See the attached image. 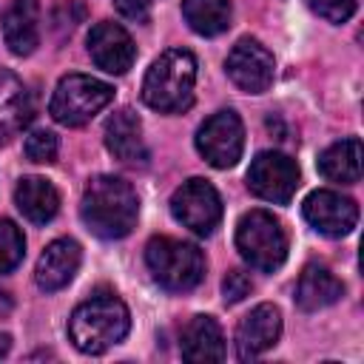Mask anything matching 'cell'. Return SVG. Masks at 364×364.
<instances>
[{
	"label": "cell",
	"mask_w": 364,
	"mask_h": 364,
	"mask_svg": "<svg viewBox=\"0 0 364 364\" xmlns=\"http://www.w3.org/2000/svg\"><path fill=\"white\" fill-rule=\"evenodd\" d=\"M136 213H139V199L125 179L108 173L88 179L80 202V216L94 236L100 239L128 236L136 225Z\"/></svg>",
	"instance_id": "6da1fadb"
},
{
	"label": "cell",
	"mask_w": 364,
	"mask_h": 364,
	"mask_svg": "<svg viewBox=\"0 0 364 364\" xmlns=\"http://www.w3.org/2000/svg\"><path fill=\"white\" fill-rule=\"evenodd\" d=\"M131 327L128 307L114 293H100L74 307L68 318V336L80 353L100 355L119 344Z\"/></svg>",
	"instance_id": "7a4b0ae2"
},
{
	"label": "cell",
	"mask_w": 364,
	"mask_h": 364,
	"mask_svg": "<svg viewBox=\"0 0 364 364\" xmlns=\"http://www.w3.org/2000/svg\"><path fill=\"white\" fill-rule=\"evenodd\" d=\"M193 85H196L193 54L185 48H168L151 63L142 80V100L154 111L176 114L193 102Z\"/></svg>",
	"instance_id": "3957f363"
},
{
	"label": "cell",
	"mask_w": 364,
	"mask_h": 364,
	"mask_svg": "<svg viewBox=\"0 0 364 364\" xmlns=\"http://www.w3.org/2000/svg\"><path fill=\"white\" fill-rule=\"evenodd\" d=\"M145 264L154 276V282L171 293L193 290L205 276V256L196 245L171 239V236H154L145 247Z\"/></svg>",
	"instance_id": "277c9868"
},
{
	"label": "cell",
	"mask_w": 364,
	"mask_h": 364,
	"mask_svg": "<svg viewBox=\"0 0 364 364\" xmlns=\"http://www.w3.org/2000/svg\"><path fill=\"white\" fill-rule=\"evenodd\" d=\"M236 247L250 267L273 273L287 259V233L273 213L250 210L236 225Z\"/></svg>",
	"instance_id": "5b68a950"
},
{
	"label": "cell",
	"mask_w": 364,
	"mask_h": 364,
	"mask_svg": "<svg viewBox=\"0 0 364 364\" xmlns=\"http://www.w3.org/2000/svg\"><path fill=\"white\" fill-rule=\"evenodd\" d=\"M114 100V88L88 74H68L57 82L48 111L60 125L77 128L85 125L94 114H100Z\"/></svg>",
	"instance_id": "8992f818"
},
{
	"label": "cell",
	"mask_w": 364,
	"mask_h": 364,
	"mask_svg": "<svg viewBox=\"0 0 364 364\" xmlns=\"http://www.w3.org/2000/svg\"><path fill=\"white\" fill-rule=\"evenodd\" d=\"M171 213L196 236H210L222 222V199L208 179H188L173 191Z\"/></svg>",
	"instance_id": "52a82bcc"
},
{
	"label": "cell",
	"mask_w": 364,
	"mask_h": 364,
	"mask_svg": "<svg viewBox=\"0 0 364 364\" xmlns=\"http://www.w3.org/2000/svg\"><path fill=\"white\" fill-rule=\"evenodd\" d=\"M245 148V125L236 111H216L196 131V151L213 168H233Z\"/></svg>",
	"instance_id": "ba28073f"
},
{
	"label": "cell",
	"mask_w": 364,
	"mask_h": 364,
	"mask_svg": "<svg viewBox=\"0 0 364 364\" xmlns=\"http://www.w3.org/2000/svg\"><path fill=\"white\" fill-rule=\"evenodd\" d=\"M247 188L264 202H290L299 188V165L279 151H262L247 171Z\"/></svg>",
	"instance_id": "9c48e42d"
},
{
	"label": "cell",
	"mask_w": 364,
	"mask_h": 364,
	"mask_svg": "<svg viewBox=\"0 0 364 364\" xmlns=\"http://www.w3.org/2000/svg\"><path fill=\"white\" fill-rule=\"evenodd\" d=\"M225 68H228V77L247 94H262L270 88L273 82V71H276V63H273V54L253 37H242L228 60H225Z\"/></svg>",
	"instance_id": "30bf717a"
},
{
	"label": "cell",
	"mask_w": 364,
	"mask_h": 364,
	"mask_svg": "<svg viewBox=\"0 0 364 364\" xmlns=\"http://www.w3.org/2000/svg\"><path fill=\"white\" fill-rule=\"evenodd\" d=\"M304 219L324 236H347L358 222V205L336 191H313L301 205Z\"/></svg>",
	"instance_id": "8fae6325"
},
{
	"label": "cell",
	"mask_w": 364,
	"mask_h": 364,
	"mask_svg": "<svg viewBox=\"0 0 364 364\" xmlns=\"http://www.w3.org/2000/svg\"><path fill=\"white\" fill-rule=\"evenodd\" d=\"M88 54L97 63V68L108 74H125L136 60V46L122 26L102 20L88 34Z\"/></svg>",
	"instance_id": "7c38bea8"
},
{
	"label": "cell",
	"mask_w": 364,
	"mask_h": 364,
	"mask_svg": "<svg viewBox=\"0 0 364 364\" xmlns=\"http://www.w3.org/2000/svg\"><path fill=\"white\" fill-rule=\"evenodd\" d=\"M279 336H282V313L273 304H259L236 327V355L242 361L259 358L279 341Z\"/></svg>",
	"instance_id": "4fadbf2b"
},
{
	"label": "cell",
	"mask_w": 364,
	"mask_h": 364,
	"mask_svg": "<svg viewBox=\"0 0 364 364\" xmlns=\"http://www.w3.org/2000/svg\"><path fill=\"white\" fill-rule=\"evenodd\" d=\"M80 245L74 239H54L37 259V284L46 290V293H54L60 287H65L77 270H80Z\"/></svg>",
	"instance_id": "5bb4252c"
},
{
	"label": "cell",
	"mask_w": 364,
	"mask_h": 364,
	"mask_svg": "<svg viewBox=\"0 0 364 364\" xmlns=\"http://www.w3.org/2000/svg\"><path fill=\"white\" fill-rule=\"evenodd\" d=\"M105 148L128 165L145 162L148 148L142 139V122L131 108H119L108 122H105Z\"/></svg>",
	"instance_id": "9a60e30c"
},
{
	"label": "cell",
	"mask_w": 364,
	"mask_h": 364,
	"mask_svg": "<svg viewBox=\"0 0 364 364\" xmlns=\"http://www.w3.org/2000/svg\"><path fill=\"white\" fill-rule=\"evenodd\" d=\"M3 40L6 46L26 57L40 43V3L37 0H11L3 14Z\"/></svg>",
	"instance_id": "2e32d148"
},
{
	"label": "cell",
	"mask_w": 364,
	"mask_h": 364,
	"mask_svg": "<svg viewBox=\"0 0 364 364\" xmlns=\"http://www.w3.org/2000/svg\"><path fill=\"white\" fill-rule=\"evenodd\" d=\"M31 119V100L20 77L0 68V145L11 142Z\"/></svg>",
	"instance_id": "e0dca14e"
},
{
	"label": "cell",
	"mask_w": 364,
	"mask_h": 364,
	"mask_svg": "<svg viewBox=\"0 0 364 364\" xmlns=\"http://www.w3.org/2000/svg\"><path fill=\"white\" fill-rule=\"evenodd\" d=\"M179 350L185 361H222L225 358V336L213 316H193L179 338Z\"/></svg>",
	"instance_id": "ac0fdd59"
},
{
	"label": "cell",
	"mask_w": 364,
	"mask_h": 364,
	"mask_svg": "<svg viewBox=\"0 0 364 364\" xmlns=\"http://www.w3.org/2000/svg\"><path fill=\"white\" fill-rule=\"evenodd\" d=\"M14 202H17L20 213L28 222H34V225L51 222L57 216V210H60V193L43 176H26V179H20L17 188H14Z\"/></svg>",
	"instance_id": "d6986e66"
},
{
	"label": "cell",
	"mask_w": 364,
	"mask_h": 364,
	"mask_svg": "<svg viewBox=\"0 0 364 364\" xmlns=\"http://www.w3.org/2000/svg\"><path fill=\"white\" fill-rule=\"evenodd\" d=\"M341 293H344V284L324 264H307L296 284V304L301 310L313 313V310L336 304L341 299Z\"/></svg>",
	"instance_id": "ffe728a7"
},
{
	"label": "cell",
	"mask_w": 364,
	"mask_h": 364,
	"mask_svg": "<svg viewBox=\"0 0 364 364\" xmlns=\"http://www.w3.org/2000/svg\"><path fill=\"white\" fill-rule=\"evenodd\" d=\"M318 171L330 182H358L361 176V142L355 136L333 142L321 156H318Z\"/></svg>",
	"instance_id": "44dd1931"
},
{
	"label": "cell",
	"mask_w": 364,
	"mask_h": 364,
	"mask_svg": "<svg viewBox=\"0 0 364 364\" xmlns=\"http://www.w3.org/2000/svg\"><path fill=\"white\" fill-rule=\"evenodd\" d=\"M230 14H233L230 0H182L185 23L202 37L222 34L230 26Z\"/></svg>",
	"instance_id": "7402d4cb"
},
{
	"label": "cell",
	"mask_w": 364,
	"mask_h": 364,
	"mask_svg": "<svg viewBox=\"0 0 364 364\" xmlns=\"http://www.w3.org/2000/svg\"><path fill=\"white\" fill-rule=\"evenodd\" d=\"M26 256V239H23V230L9 222V219H0V273H9L14 270Z\"/></svg>",
	"instance_id": "603a6c76"
},
{
	"label": "cell",
	"mask_w": 364,
	"mask_h": 364,
	"mask_svg": "<svg viewBox=\"0 0 364 364\" xmlns=\"http://www.w3.org/2000/svg\"><path fill=\"white\" fill-rule=\"evenodd\" d=\"M23 151H26V156H28L31 162L46 165V162H54V159H57L60 142H57V136H54L51 131H34V134L26 136Z\"/></svg>",
	"instance_id": "cb8c5ba5"
},
{
	"label": "cell",
	"mask_w": 364,
	"mask_h": 364,
	"mask_svg": "<svg viewBox=\"0 0 364 364\" xmlns=\"http://www.w3.org/2000/svg\"><path fill=\"white\" fill-rule=\"evenodd\" d=\"M307 3L327 23H344V20H350L353 11H355V6H358V0H307Z\"/></svg>",
	"instance_id": "d4e9b609"
},
{
	"label": "cell",
	"mask_w": 364,
	"mask_h": 364,
	"mask_svg": "<svg viewBox=\"0 0 364 364\" xmlns=\"http://www.w3.org/2000/svg\"><path fill=\"white\" fill-rule=\"evenodd\" d=\"M250 290H253V282H250V276L245 270H230L225 276V282H222V293H225L228 304L242 301L245 296H250Z\"/></svg>",
	"instance_id": "484cf974"
},
{
	"label": "cell",
	"mask_w": 364,
	"mask_h": 364,
	"mask_svg": "<svg viewBox=\"0 0 364 364\" xmlns=\"http://www.w3.org/2000/svg\"><path fill=\"white\" fill-rule=\"evenodd\" d=\"M114 6L128 20H145L151 11V0H114Z\"/></svg>",
	"instance_id": "4316f807"
},
{
	"label": "cell",
	"mask_w": 364,
	"mask_h": 364,
	"mask_svg": "<svg viewBox=\"0 0 364 364\" xmlns=\"http://www.w3.org/2000/svg\"><path fill=\"white\" fill-rule=\"evenodd\" d=\"M11 307H14V301H11V293L0 287V318H6V316L11 313Z\"/></svg>",
	"instance_id": "83f0119b"
},
{
	"label": "cell",
	"mask_w": 364,
	"mask_h": 364,
	"mask_svg": "<svg viewBox=\"0 0 364 364\" xmlns=\"http://www.w3.org/2000/svg\"><path fill=\"white\" fill-rule=\"evenodd\" d=\"M9 347H11V338H9L6 333H0V358L9 353Z\"/></svg>",
	"instance_id": "f1b7e54d"
}]
</instances>
